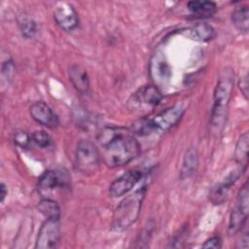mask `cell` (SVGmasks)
I'll list each match as a JSON object with an SVG mask.
<instances>
[{
    "mask_svg": "<svg viewBox=\"0 0 249 249\" xmlns=\"http://www.w3.org/2000/svg\"><path fill=\"white\" fill-rule=\"evenodd\" d=\"M232 24L242 32H247L249 28V10L247 6H238L231 12Z\"/></svg>",
    "mask_w": 249,
    "mask_h": 249,
    "instance_id": "obj_20",
    "label": "cell"
},
{
    "mask_svg": "<svg viewBox=\"0 0 249 249\" xmlns=\"http://www.w3.org/2000/svg\"><path fill=\"white\" fill-rule=\"evenodd\" d=\"M198 165V154L195 148H189L182 161V166L180 170V178L187 179L195 174Z\"/></svg>",
    "mask_w": 249,
    "mask_h": 249,
    "instance_id": "obj_18",
    "label": "cell"
},
{
    "mask_svg": "<svg viewBox=\"0 0 249 249\" xmlns=\"http://www.w3.org/2000/svg\"><path fill=\"white\" fill-rule=\"evenodd\" d=\"M31 139L41 148H48L52 144L51 136L44 130H35L31 134Z\"/></svg>",
    "mask_w": 249,
    "mask_h": 249,
    "instance_id": "obj_23",
    "label": "cell"
},
{
    "mask_svg": "<svg viewBox=\"0 0 249 249\" xmlns=\"http://www.w3.org/2000/svg\"><path fill=\"white\" fill-rule=\"evenodd\" d=\"M162 99V94L155 85L144 86L129 97L127 107L132 111L147 110L158 106Z\"/></svg>",
    "mask_w": 249,
    "mask_h": 249,
    "instance_id": "obj_7",
    "label": "cell"
},
{
    "mask_svg": "<svg viewBox=\"0 0 249 249\" xmlns=\"http://www.w3.org/2000/svg\"><path fill=\"white\" fill-rule=\"evenodd\" d=\"M149 72L156 85H164L169 81L171 76V68L165 56L161 53H157L152 57Z\"/></svg>",
    "mask_w": 249,
    "mask_h": 249,
    "instance_id": "obj_14",
    "label": "cell"
},
{
    "mask_svg": "<svg viewBox=\"0 0 249 249\" xmlns=\"http://www.w3.org/2000/svg\"><path fill=\"white\" fill-rule=\"evenodd\" d=\"M38 210L46 217V218H51V217H57L60 216V209L56 201L51 199L50 197H45L43 198L39 203H38Z\"/></svg>",
    "mask_w": 249,
    "mask_h": 249,
    "instance_id": "obj_21",
    "label": "cell"
},
{
    "mask_svg": "<svg viewBox=\"0 0 249 249\" xmlns=\"http://www.w3.org/2000/svg\"><path fill=\"white\" fill-rule=\"evenodd\" d=\"M184 113L185 107L182 104H175L154 116H148L136 121L132 124L130 130L139 136L165 132L181 121Z\"/></svg>",
    "mask_w": 249,
    "mask_h": 249,
    "instance_id": "obj_3",
    "label": "cell"
},
{
    "mask_svg": "<svg viewBox=\"0 0 249 249\" xmlns=\"http://www.w3.org/2000/svg\"><path fill=\"white\" fill-rule=\"evenodd\" d=\"M101 156L94 143L88 139H81L75 151V166L84 174H92L99 168Z\"/></svg>",
    "mask_w": 249,
    "mask_h": 249,
    "instance_id": "obj_5",
    "label": "cell"
},
{
    "mask_svg": "<svg viewBox=\"0 0 249 249\" xmlns=\"http://www.w3.org/2000/svg\"><path fill=\"white\" fill-rule=\"evenodd\" d=\"M249 212V190L246 181L240 189L234 206L231 209L229 221L228 231L230 235L237 233L244 226Z\"/></svg>",
    "mask_w": 249,
    "mask_h": 249,
    "instance_id": "obj_6",
    "label": "cell"
},
{
    "mask_svg": "<svg viewBox=\"0 0 249 249\" xmlns=\"http://www.w3.org/2000/svg\"><path fill=\"white\" fill-rule=\"evenodd\" d=\"M99 152L104 163L111 167L123 166L140 154V144L134 133L123 126L107 125L96 136Z\"/></svg>",
    "mask_w": 249,
    "mask_h": 249,
    "instance_id": "obj_1",
    "label": "cell"
},
{
    "mask_svg": "<svg viewBox=\"0 0 249 249\" xmlns=\"http://www.w3.org/2000/svg\"><path fill=\"white\" fill-rule=\"evenodd\" d=\"M69 175L62 170H46L38 179L37 190L41 196L48 195L56 189H65L69 186Z\"/></svg>",
    "mask_w": 249,
    "mask_h": 249,
    "instance_id": "obj_9",
    "label": "cell"
},
{
    "mask_svg": "<svg viewBox=\"0 0 249 249\" xmlns=\"http://www.w3.org/2000/svg\"><path fill=\"white\" fill-rule=\"evenodd\" d=\"M248 147H249V135H248V131H245L239 136L234 149V160L239 166L243 168L247 167Z\"/></svg>",
    "mask_w": 249,
    "mask_h": 249,
    "instance_id": "obj_19",
    "label": "cell"
},
{
    "mask_svg": "<svg viewBox=\"0 0 249 249\" xmlns=\"http://www.w3.org/2000/svg\"><path fill=\"white\" fill-rule=\"evenodd\" d=\"M1 73L3 78H5L7 82H11L14 79L16 73V66L12 59H8L2 63Z\"/></svg>",
    "mask_w": 249,
    "mask_h": 249,
    "instance_id": "obj_24",
    "label": "cell"
},
{
    "mask_svg": "<svg viewBox=\"0 0 249 249\" xmlns=\"http://www.w3.org/2000/svg\"><path fill=\"white\" fill-rule=\"evenodd\" d=\"M245 170V168L238 166V168L234 171H231L230 174H228L225 179L215 185L209 192V199L214 205L222 204L228 197L230 189L231 186L238 180V178L241 176L242 172Z\"/></svg>",
    "mask_w": 249,
    "mask_h": 249,
    "instance_id": "obj_12",
    "label": "cell"
},
{
    "mask_svg": "<svg viewBox=\"0 0 249 249\" xmlns=\"http://www.w3.org/2000/svg\"><path fill=\"white\" fill-rule=\"evenodd\" d=\"M69 80L74 88L82 94H87L89 91V80L87 71L81 65L73 64L68 70Z\"/></svg>",
    "mask_w": 249,
    "mask_h": 249,
    "instance_id": "obj_16",
    "label": "cell"
},
{
    "mask_svg": "<svg viewBox=\"0 0 249 249\" xmlns=\"http://www.w3.org/2000/svg\"><path fill=\"white\" fill-rule=\"evenodd\" d=\"M234 74L230 68H225L219 75L214 93L213 106L210 118V128L212 133L220 134L226 124L229 105L233 89Z\"/></svg>",
    "mask_w": 249,
    "mask_h": 249,
    "instance_id": "obj_2",
    "label": "cell"
},
{
    "mask_svg": "<svg viewBox=\"0 0 249 249\" xmlns=\"http://www.w3.org/2000/svg\"><path fill=\"white\" fill-rule=\"evenodd\" d=\"M142 176L141 169L132 168L127 170L112 182L109 187V195L112 197H118L127 194L141 180Z\"/></svg>",
    "mask_w": 249,
    "mask_h": 249,
    "instance_id": "obj_10",
    "label": "cell"
},
{
    "mask_svg": "<svg viewBox=\"0 0 249 249\" xmlns=\"http://www.w3.org/2000/svg\"><path fill=\"white\" fill-rule=\"evenodd\" d=\"M147 187L142 186L132 194L126 196L115 208L112 222L111 231L122 232L132 226L138 219L141 211V206L145 198Z\"/></svg>",
    "mask_w": 249,
    "mask_h": 249,
    "instance_id": "obj_4",
    "label": "cell"
},
{
    "mask_svg": "<svg viewBox=\"0 0 249 249\" xmlns=\"http://www.w3.org/2000/svg\"><path fill=\"white\" fill-rule=\"evenodd\" d=\"M248 241H249L248 232H245L244 235L241 237V243L238 245V247H241V248H248Z\"/></svg>",
    "mask_w": 249,
    "mask_h": 249,
    "instance_id": "obj_29",
    "label": "cell"
},
{
    "mask_svg": "<svg viewBox=\"0 0 249 249\" xmlns=\"http://www.w3.org/2000/svg\"><path fill=\"white\" fill-rule=\"evenodd\" d=\"M29 113L32 119L41 125L49 128H54L58 125V118L53 109L43 101L33 103L29 108Z\"/></svg>",
    "mask_w": 249,
    "mask_h": 249,
    "instance_id": "obj_13",
    "label": "cell"
},
{
    "mask_svg": "<svg viewBox=\"0 0 249 249\" xmlns=\"http://www.w3.org/2000/svg\"><path fill=\"white\" fill-rule=\"evenodd\" d=\"M222 246V240L220 238V236H212L210 238H208L203 244H202V248H220Z\"/></svg>",
    "mask_w": 249,
    "mask_h": 249,
    "instance_id": "obj_26",
    "label": "cell"
},
{
    "mask_svg": "<svg viewBox=\"0 0 249 249\" xmlns=\"http://www.w3.org/2000/svg\"><path fill=\"white\" fill-rule=\"evenodd\" d=\"M18 27L21 32V35L24 38L31 39L35 36L37 32V25L32 18L26 16H21L18 19Z\"/></svg>",
    "mask_w": 249,
    "mask_h": 249,
    "instance_id": "obj_22",
    "label": "cell"
},
{
    "mask_svg": "<svg viewBox=\"0 0 249 249\" xmlns=\"http://www.w3.org/2000/svg\"><path fill=\"white\" fill-rule=\"evenodd\" d=\"M238 86L242 94L247 99L248 98V75L247 74H245L243 77L240 78L238 82Z\"/></svg>",
    "mask_w": 249,
    "mask_h": 249,
    "instance_id": "obj_27",
    "label": "cell"
},
{
    "mask_svg": "<svg viewBox=\"0 0 249 249\" xmlns=\"http://www.w3.org/2000/svg\"><path fill=\"white\" fill-rule=\"evenodd\" d=\"M187 8L195 18H210L217 12V5L213 1H190L187 3Z\"/></svg>",
    "mask_w": 249,
    "mask_h": 249,
    "instance_id": "obj_17",
    "label": "cell"
},
{
    "mask_svg": "<svg viewBox=\"0 0 249 249\" xmlns=\"http://www.w3.org/2000/svg\"><path fill=\"white\" fill-rule=\"evenodd\" d=\"M53 18L56 24L65 31H72L79 24L77 12L71 4L66 2H60L55 6Z\"/></svg>",
    "mask_w": 249,
    "mask_h": 249,
    "instance_id": "obj_11",
    "label": "cell"
},
{
    "mask_svg": "<svg viewBox=\"0 0 249 249\" xmlns=\"http://www.w3.org/2000/svg\"><path fill=\"white\" fill-rule=\"evenodd\" d=\"M31 140V136L23 130H18L14 135L15 143L20 148H26Z\"/></svg>",
    "mask_w": 249,
    "mask_h": 249,
    "instance_id": "obj_25",
    "label": "cell"
},
{
    "mask_svg": "<svg viewBox=\"0 0 249 249\" xmlns=\"http://www.w3.org/2000/svg\"><path fill=\"white\" fill-rule=\"evenodd\" d=\"M60 240V216L47 218L42 224L36 238V249L55 248Z\"/></svg>",
    "mask_w": 249,
    "mask_h": 249,
    "instance_id": "obj_8",
    "label": "cell"
},
{
    "mask_svg": "<svg viewBox=\"0 0 249 249\" xmlns=\"http://www.w3.org/2000/svg\"><path fill=\"white\" fill-rule=\"evenodd\" d=\"M182 36L197 42H209L216 36L215 29L208 23H196L179 30Z\"/></svg>",
    "mask_w": 249,
    "mask_h": 249,
    "instance_id": "obj_15",
    "label": "cell"
},
{
    "mask_svg": "<svg viewBox=\"0 0 249 249\" xmlns=\"http://www.w3.org/2000/svg\"><path fill=\"white\" fill-rule=\"evenodd\" d=\"M7 195H8V191H7V189H6L5 184H4V183H1V185H0V201H1V202L4 201V199H5V197H6Z\"/></svg>",
    "mask_w": 249,
    "mask_h": 249,
    "instance_id": "obj_28",
    "label": "cell"
}]
</instances>
